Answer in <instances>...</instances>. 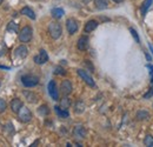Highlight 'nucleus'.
Here are the masks:
<instances>
[{
    "label": "nucleus",
    "instance_id": "2eb2a0df",
    "mask_svg": "<svg viewBox=\"0 0 153 147\" xmlns=\"http://www.w3.org/2000/svg\"><path fill=\"white\" fill-rule=\"evenodd\" d=\"M98 21L97 20H90V21H87L86 22V25H85V28H84V31L86 32V33H90V32H92V31H94L97 27H98Z\"/></svg>",
    "mask_w": 153,
    "mask_h": 147
},
{
    "label": "nucleus",
    "instance_id": "f704fd0d",
    "mask_svg": "<svg viewBox=\"0 0 153 147\" xmlns=\"http://www.w3.org/2000/svg\"><path fill=\"white\" fill-rule=\"evenodd\" d=\"M114 2H117V4H120V2H123V0H113Z\"/></svg>",
    "mask_w": 153,
    "mask_h": 147
},
{
    "label": "nucleus",
    "instance_id": "bb28decb",
    "mask_svg": "<svg viewBox=\"0 0 153 147\" xmlns=\"http://www.w3.org/2000/svg\"><path fill=\"white\" fill-rule=\"evenodd\" d=\"M54 74L64 75V74H66V72H65V70H64L61 66H57V67H54Z\"/></svg>",
    "mask_w": 153,
    "mask_h": 147
},
{
    "label": "nucleus",
    "instance_id": "b1692460",
    "mask_svg": "<svg viewBox=\"0 0 153 147\" xmlns=\"http://www.w3.org/2000/svg\"><path fill=\"white\" fill-rule=\"evenodd\" d=\"M85 111V104L82 101H76V105H74V112L76 114H80Z\"/></svg>",
    "mask_w": 153,
    "mask_h": 147
},
{
    "label": "nucleus",
    "instance_id": "393cba45",
    "mask_svg": "<svg viewBox=\"0 0 153 147\" xmlns=\"http://www.w3.org/2000/svg\"><path fill=\"white\" fill-rule=\"evenodd\" d=\"M144 145L149 147H153V137L151 134H147L144 139Z\"/></svg>",
    "mask_w": 153,
    "mask_h": 147
},
{
    "label": "nucleus",
    "instance_id": "6e6552de",
    "mask_svg": "<svg viewBox=\"0 0 153 147\" xmlns=\"http://www.w3.org/2000/svg\"><path fill=\"white\" fill-rule=\"evenodd\" d=\"M78 22H76V19L73 18H70L66 20V28L70 34H74L76 31H78Z\"/></svg>",
    "mask_w": 153,
    "mask_h": 147
},
{
    "label": "nucleus",
    "instance_id": "a211bd4d",
    "mask_svg": "<svg viewBox=\"0 0 153 147\" xmlns=\"http://www.w3.org/2000/svg\"><path fill=\"white\" fill-rule=\"evenodd\" d=\"M137 120H146V119H149L150 118V113L147 112V111L145 110H140L139 112H137Z\"/></svg>",
    "mask_w": 153,
    "mask_h": 147
},
{
    "label": "nucleus",
    "instance_id": "20e7f679",
    "mask_svg": "<svg viewBox=\"0 0 153 147\" xmlns=\"http://www.w3.org/2000/svg\"><path fill=\"white\" fill-rule=\"evenodd\" d=\"M17 114H18L19 120L22 121V122H30V121L32 120V118H33V117H32V112L30 111V108H27V107H25V106H22Z\"/></svg>",
    "mask_w": 153,
    "mask_h": 147
},
{
    "label": "nucleus",
    "instance_id": "f8f14e48",
    "mask_svg": "<svg viewBox=\"0 0 153 147\" xmlns=\"http://www.w3.org/2000/svg\"><path fill=\"white\" fill-rule=\"evenodd\" d=\"M60 90H61V93L64 95H68L72 92V84L70 80H64L61 82V86H60Z\"/></svg>",
    "mask_w": 153,
    "mask_h": 147
},
{
    "label": "nucleus",
    "instance_id": "7c9ffc66",
    "mask_svg": "<svg viewBox=\"0 0 153 147\" xmlns=\"http://www.w3.org/2000/svg\"><path fill=\"white\" fill-rule=\"evenodd\" d=\"M146 67L150 70V73H151V75L153 76V65H150V64H147V65H146Z\"/></svg>",
    "mask_w": 153,
    "mask_h": 147
},
{
    "label": "nucleus",
    "instance_id": "4468645a",
    "mask_svg": "<svg viewBox=\"0 0 153 147\" xmlns=\"http://www.w3.org/2000/svg\"><path fill=\"white\" fill-rule=\"evenodd\" d=\"M152 2H153V0H144V1H143L141 6H140V13H141V16H143V17H145V16H146V13H147L149 8L151 7Z\"/></svg>",
    "mask_w": 153,
    "mask_h": 147
},
{
    "label": "nucleus",
    "instance_id": "f3484780",
    "mask_svg": "<svg viewBox=\"0 0 153 147\" xmlns=\"http://www.w3.org/2000/svg\"><path fill=\"white\" fill-rule=\"evenodd\" d=\"M24 95H25L26 100H27L28 102H31V104H36V102L38 101V98H37V95H36L34 93L28 92V91H24Z\"/></svg>",
    "mask_w": 153,
    "mask_h": 147
},
{
    "label": "nucleus",
    "instance_id": "c756f323",
    "mask_svg": "<svg viewBox=\"0 0 153 147\" xmlns=\"http://www.w3.org/2000/svg\"><path fill=\"white\" fill-rule=\"evenodd\" d=\"M153 95V86L152 88H150V92H147L146 94H144V99H147V98H151Z\"/></svg>",
    "mask_w": 153,
    "mask_h": 147
},
{
    "label": "nucleus",
    "instance_id": "c85d7f7f",
    "mask_svg": "<svg viewBox=\"0 0 153 147\" xmlns=\"http://www.w3.org/2000/svg\"><path fill=\"white\" fill-rule=\"evenodd\" d=\"M130 32H131V34H132V37L134 38V40H135L137 42H140V39H139V36H138V33H137V31L134 30L133 27H131V28H130Z\"/></svg>",
    "mask_w": 153,
    "mask_h": 147
},
{
    "label": "nucleus",
    "instance_id": "e433bc0d",
    "mask_svg": "<svg viewBox=\"0 0 153 147\" xmlns=\"http://www.w3.org/2000/svg\"><path fill=\"white\" fill-rule=\"evenodd\" d=\"M151 82H152V85H153V76H152V80H151Z\"/></svg>",
    "mask_w": 153,
    "mask_h": 147
},
{
    "label": "nucleus",
    "instance_id": "9d476101",
    "mask_svg": "<svg viewBox=\"0 0 153 147\" xmlns=\"http://www.w3.org/2000/svg\"><path fill=\"white\" fill-rule=\"evenodd\" d=\"M73 137L76 139H84L86 137V129H85V127L81 126V125L76 126L74 129H73Z\"/></svg>",
    "mask_w": 153,
    "mask_h": 147
},
{
    "label": "nucleus",
    "instance_id": "cd10ccee",
    "mask_svg": "<svg viewBox=\"0 0 153 147\" xmlns=\"http://www.w3.org/2000/svg\"><path fill=\"white\" fill-rule=\"evenodd\" d=\"M6 107H7L6 101H5L4 99H1V98H0V114H1V113H4V112L6 111Z\"/></svg>",
    "mask_w": 153,
    "mask_h": 147
},
{
    "label": "nucleus",
    "instance_id": "f03ea898",
    "mask_svg": "<svg viewBox=\"0 0 153 147\" xmlns=\"http://www.w3.org/2000/svg\"><path fill=\"white\" fill-rule=\"evenodd\" d=\"M21 82L25 87H34L39 84V78L33 74H26L21 76Z\"/></svg>",
    "mask_w": 153,
    "mask_h": 147
},
{
    "label": "nucleus",
    "instance_id": "423d86ee",
    "mask_svg": "<svg viewBox=\"0 0 153 147\" xmlns=\"http://www.w3.org/2000/svg\"><path fill=\"white\" fill-rule=\"evenodd\" d=\"M48 61V54L45 50H40L39 51V54H37L34 56V62L37 65H44Z\"/></svg>",
    "mask_w": 153,
    "mask_h": 147
},
{
    "label": "nucleus",
    "instance_id": "aec40b11",
    "mask_svg": "<svg viewBox=\"0 0 153 147\" xmlns=\"http://www.w3.org/2000/svg\"><path fill=\"white\" fill-rule=\"evenodd\" d=\"M94 4L98 10H106L108 7V0H94Z\"/></svg>",
    "mask_w": 153,
    "mask_h": 147
},
{
    "label": "nucleus",
    "instance_id": "412c9836",
    "mask_svg": "<svg viewBox=\"0 0 153 147\" xmlns=\"http://www.w3.org/2000/svg\"><path fill=\"white\" fill-rule=\"evenodd\" d=\"M7 32L10 33H18L19 32V26L17 22L14 21H11L8 25H7Z\"/></svg>",
    "mask_w": 153,
    "mask_h": 147
},
{
    "label": "nucleus",
    "instance_id": "9b49d317",
    "mask_svg": "<svg viewBox=\"0 0 153 147\" xmlns=\"http://www.w3.org/2000/svg\"><path fill=\"white\" fill-rule=\"evenodd\" d=\"M14 54H16L17 58H19V59H24V58H26L27 54H28V50H27V47L25 45H20V46H18L16 48Z\"/></svg>",
    "mask_w": 153,
    "mask_h": 147
},
{
    "label": "nucleus",
    "instance_id": "ddd939ff",
    "mask_svg": "<svg viewBox=\"0 0 153 147\" xmlns=\"http://www.w3.org/2000/svg\"><path fill=\"white\" fill-rule=\"evenodd\" d=\"M24 105H22V101L18 99V98H16V99H13L12 101H11V110L13 113H18L19 110Z\"/></svg>",
    "mask_w": 153,
    "mask_h": 147
},
{
    "label": "nucleus",
    "instance_id": "0eeeda50",
    "mask_svg": "<svg viewBox=\"0 0 153 147\" xmlns=\"http://www.w3.org/2000/svg\"><path fill=\"white\" fill-rule=\"evenodd\" d=\"M47 88H48V94L51 95V98H52L53 100H56V101L59 100V92H58L57 85H56V81H54V80H51V81L48 82Z\"/></svg>",
    "mask_w": 153,
    "mask_h": 147
},
{
    "label": "nucleus",
    "instance_id": "72a5a7b5",
    "mask_svg": "<svg viewBox=\"0 0 153 147\" xmlns=\"http://www.w3.org/2000/svg\"><path fill=\"white\" fill-rule=\"evenodd\" d=\"M149 46H150V50H151V53H152V54H153V46H152V45H151V44H150Z\"/></svg>",
    "mask_w": 153,
    "mask_h": 147
},
{
    "label": "nucleus",
    "instance_id": "5701e85b",
    "mask_svg": "<svg viewBox=\"0 0 153 147\" xmlns=\"http://www.w3.org/2000/svg\"><path fill=\"white\" fill-rule=\"evenodd\" d=\"M70 106H71V100H70L67 97H65V98H62V99L60 100V107H61L62 110H68Z\"/></svg>",
    "mask_w": 153,
    "mask_h": 147
},
{
    "label": "nucleus",
    "instance_id": "a878e982",
    "mask_svg": "<svg viewBox=\"0 0 153 147\" xmlns=\"http://www.w3.org/2000/svg\"><path fill=\"white\" fill-rule=\"evenodd\" d=\"M38 113L40 114V115H47L48 113H50V110H48V107L46 106V105H42V106H40L38 108Z\"/></svg>",
    "mask_w": 153,
    "mask_h": 147
},
{
    "label": "nucleus",
    "instance_id": "4be33fe9",
    "mask_svg": "<svg viewBox=\"0 0 153 147\" xmlns=\"http://www.w3.org/2000/svg\"><path fill=\"white\" fill-rule=\"evenodd\" d=\"M51 14H52V17H53L54 19H60V18H62V16L65 14V12H64L62 8L57 7V8H53V10H52Z\"/></svg>",
    "mask_w": 153,
    "mask_h": 147
},
{
    "label": "nucleus",
    "instance_id": "473e14b6",
    "mask_svg": "<svg viewBox=\"0 0 153 147\" xmlns=\"http://www.w3.org/2000/svg\"><path fill=\"white\" fill-rule=\"evenodd\" d=\"M0 68H4V70H10V67H8V66H2V65H0Z\"/></svg>",
    "mask_w": 153,
    "mask_h": 147
},
{
    "label": "nucleus",
    "instance_id": "c9c22d12",
    "mask_svg": "<svg viewBox=\"0 0 153 147\" xmlns=\"http://www.w3.org/2000/svg\"><path fill=\"white\" fill-rule=\"evenodd\" d=\"M2 1H4V0H0V5H1V4H2Z\"/></svg>",
    "mask_w": 153,
    "mask_h": 147
},
{
    "label": "nucleus",
    "instance_id": "39448f33",
    "mask_svg": "<svg viewBox=\"0 0 153 147\" xmlns=\"http://www.w3.org/2000/svg\"><path fill=\"white\" fill-rule=\"evenodd\" d=\"M76 72H78V75H79V76H80V78H81L88 86H91V87H94V86H96V82H94L93 78L87 73L86 71H84V70H78Z\"/></svg>",
    "mask_w": 153,
    "mask_h": 147
},
{
    "label": "nucleus",
    "instance_id": "f257e3e1",
    "mask_svg": "<svg viewBox=\"0 0 153 147\" xmlns=\"http://www.w3.org/2000/svg\"><path fill=\"white\" fill-rule=\"evenodd\" d=\"M48 33L52 39L57 40L61 37V33H62V28H61V25L57 22V21H52L50 25H48Z\"/></svg>",
    "mask_w": 153,
    "mask_h": 147
},
{
    "label": "nucleus",
    "instance_id": "2f4dec72",
    "mask_svg": "<svg viewBox=\"0 0 153 147\" xmlns=\"http://www.w3.org/2000/svg\"><path fill=\"white\" fill-rule=\"evenodd\" d=\"M145 55H146V59H147V61H151V56H150V54H149V53H145Z\"/></svg>",
    "mask_w": 153,
    "mask_h": 147
},
{
    "label": "nucleus",
    "instance_id": "1a4fd4ad",
    "mask_svg": "<svg viewBox=\"0 0 153 147\" xmlns=\"http://www.w3.org/2000/svg\"><path fill=\"white\" fill-rule=\"evenodd\" d=\"M88 42H90V39L86 36H82V37L79 38L78 40V44H76V47L79 51H86L87 47H88Z\"/></svg>",
    "mask_w": 153,
    "mask_h": 147
},
{
    "label": "nucleus",
    "instance_id": "dca6fc26",
    "mask_svg": "<svg viewBox=\"0 0 153 147\" xmlns=\"http://www.w3.org/2000/svg\"><path fill=\"white\" fill-rule=\"evenodd\" d=\"M20 13L21 14H24V16H26V17H28L30 19H32V20H34L36 19V13H34V11L32 10V8H30V7H22L21 8V11H20Z\"/></svg>",
    "mask_w": 153,
    "mask_h": 147
},
{
    "label": "nucleus",
    "instance_id": "6ab92c4d",
    "mask_svg": "<svg viewBox=\"0 0 153 147\" xmlns=\"http://www.w3.org/2000/svg\"><path fill=\"white\" fill-rule=\"evenodd\" d=\"M54 110H56V112H57V114H58V117H59V118L66 119V118H68V115H70L68 111L62 110V108H61V107H59V106H56V107H54Z\"/></svg>",
    "mask_w": 153,
    "mask_h": 147
},
{
    "label": "nucleus",
    "instance_id": "7ed1b4c3",
    "mask_svg": "<svg viewBox=\"0 0 153 147\" xmlns=\"http://www.w3.org/2000/svg\"><path fill=\"white\" fill-rule=\"evenodd\" d=\"M32 36H33V30L30 26H25L19 32V40L21 42H30Z\"/></svg>",
    "mask_w": 153,
    "mask_h": 147
}]
</instances>
